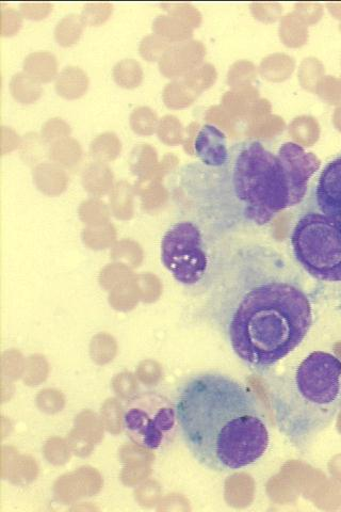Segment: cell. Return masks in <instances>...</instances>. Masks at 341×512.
Instances as JSON below:
<instances>
[{"label": "cell", "mask_w": 341, "mask_h": 512, "mask_svg": "<svg viewBox=\"0 0 341 512\" xmlns=\"http://www.w3.org/2000/svg\"><path fill=\"white\" fill-rule=\"evenodd\" d=\"M315 174L312 159L290 144H283L275 155L261 142L251 141L235 156L232 186L243 215L265 226L276 214L304 200Z\"/></svg>", "instance_id": "cell-3"}, {"label": "cell", "mask_w": 341, "mask_h": 512, "mask_svg": "<svg viewBox=\"0 0 341 512\" xmlns=\"http://www.w3.org/2000/svg\"><path fill=\"white\" fill-rule=\"evenodd\" d=\"M161 262L174 280L184 286H198L206 279L209 258L197 224H173L161 240Z\"/></svg>", "instance_id": "cell-7"}, {"label": "cell", "mask_w": 341, "mask_h": 512, "mask_svg": "<svg viewBox=\"0 0 341 512\" xmlns=\"http://www.w3.org/2000/svg\"><path fill=\"white\" fill-rule=\"evenodd\" d=\"M270 394L281 434L304 451L341 410V361L329 352L315 351Z\"/></svg>", "instance_id": "cell-4"}, {"label": "cell", "mask_w": 341, "mask_h": 512, "mask_svg": "<svg viewBox=\"0 0 341 512\" xmlns=\"http://www.w3.org/2000/svg\"><path fill=\"white\" fill-rule=\"evenodd\" d=\"M178 430L204 468L236 472L267 453L270 432L253 393L230 376L202 373L187 379L175 398Z\"/></svg>", "instance_id": "cell-1"}, {"label": "cell", "mask_w": 341, "mask_h": 512, "mask_svg": "<svg viewBox=\"0 0 341 512\" xmlns=\"http://www.w3.org/2000/svg\"><path fill=\"white\" fill-rule=\"evenodd\" d=\"M315 197L322 214L341 220V154L322 170Z\"/></svg>", "instance_id": "cell-8"}, {"label": "cell", "mask_w": 341, "mask_h": 512, "mask_svg": "<svg viewBox=\"0 0 341 512\" xmlns=\"http://www.w3.org/2000/svg\"><path fill=\"white\" fill-rule=\"evenodd\" d=\"M313 325L310 298L295 282H250L232 300L225 332L234 354L257 371L288 357Z\"/></svg>", "instance_id": "cell-2"}, {"label": "cell", "mask_w": 341, "mask_h": 512, "mask_svg": "<svg viewBox=\"0 0 341 512\" xmlns=\"http://www.w3.org/2000/svg\"><path fill=\"white\" fill-rule=\"evenodd\" d=\"M202 163L209 167H222L229 160L225 135L214 125H204L194 143Z\"/></svg>", "instance_id": "cell-9"}, {"label": "cell", "mask_w": 341, "mask_h": 512, "mask_svg": "<svg viewBox=\"0 0 341 512\" xmlns=\"http://www.w3.org/2000/svg\"><path fill=\"white\" fill-rule=\"evenodd\" d=\"M291 246L308 275L341 282V220L317 212L304 214L292 231Z\"/></svg>", "instance_id": "cell-5"}, {"label": "cell", "mask_w": 341, "mask_h": 512, "mask_svg": "<svg viewBox=\"0 0 341 512\" xmlns=\"http://www.w3.org/2000/svg\"><path fill=\"white\" fill-rule=\"evenodd\" d=\"M123 427L135 443L160 451L172 442L178 429L175 405L159 393H141L127 404Z\"/></svg>", "instance_id": "cell-6"}]
</instances>
